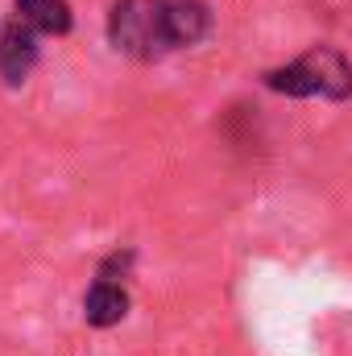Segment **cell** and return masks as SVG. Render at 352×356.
I'll return each mask as SVG.
<instances>
[{
  "label": "cell",
  "instance_id": "cell-1",
  "mask_svg": "<svg viewBox=\"0 0 352 356\" xmlns=\"http://www.w3.org/2000/svg\"><path fill=\"white\" fill-rule=\"evenodd\" d=\"M262 79L269 91H282L294 99H332V104L352 99V63L336 46H311L294 63L265 71Z\"/></svg>",
  "mask_w": 352,
  "mask_h": 356
},
{
  "label": "cell",
  "instance_id": "cell-2",
  "mask_svg": "<svg viewBox=\"0 0 352 356\" xmlns=\"http://www.w3.org/2000/svg\"><path fill=\"white\" fill-rule=\"evenodd\" d=\"M108 42L137 63L170 54L175 50L170 0H116L108 13Z\"/></svg>",
  "mask_w": 352,
  "mask_h": 356
},
{
  "label": "cell",
  "instance_id": "cell-3",
  "mask_svg": "<svg viewBox=\"0 0 352 356\" xmlns=\"http://www.w3.org/2000/svg\"><path fill=\"white\" fill-rule=\"evenodd\" d=\"M38 38H42V33L29 29V25L17 21V17L0 29V75H4L8 88L25 83L29 71L38 67Z\"/></svg>",
  "mask_w": 352,
  "mask_h": 356
},
{
  "label": "cell",
  "instance_id": "cell-4",
  "mask_svg": "<svg viewBox=\"0 0 352 356\" xmlns=\"http://www.w3.org/2000/svg\"><path fill=\"white\" fill-rule=\"evenodd\" d=\"M129 315V294L125 286H116L112 277H95V286L88 290L83 298V319L91 327H112Z\"/></svg>",
  "mask_w": 352,
  "mask_h": 356
},
{
  "label": "cell",
  "instance_id": "cell-5",
  "mask_svg": "<svg viewBox=\"0 0 352 356\" xmlns=\"http://www.w3.org/2000/svg\"><path fill=\"white\" fill-rule=\"evenodd\" d=\"M170 33H175V50L199 46L211 33V8L203 0H170Z\"/></svg>",
  "mask_w": 352,
  "mask_h": 356
},
{
  "label": "cell",
  "instance_id": "cell-6",
  "mask_svg": "<svg viewBox=\"0 0 352 356\" xmlns=\"http://www.w3.org/2000/svg\"><path fill=\"white\" fill-rule=\"evenodd\" d=\"M13 17L38 33H67L71 29V4L67 0H13Z\"/></svg>",
  "mask_w": 352,
  "mask_h": 356
}]
</instances>
